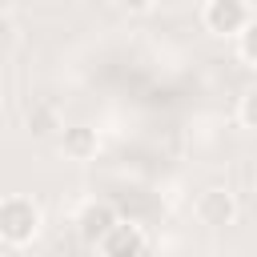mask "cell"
I'll use <instances>...</instances> for the list:
<instances>
[{
  "mask_svg": "<svg viewBox=\"0 0 257 257\" xmlns=\"http://www.w3.org/2000/svg\"><path fill=\"white\" fill-rule=\"evenodd\" d=\"M40 225H44V217L32 197H20V193L0 197V241L4 245H12V249L32 245L40 237Z\"/></svg>",
  "mask_w": 257,
  "mask_h": 257,
  "instance_id": "cell-1",
  "label": "cell"
},
{
  "mask_svg": "<svg viewBox=\"0 0 257 257\" xmlns=\"http://www.w3.org/2000/svg\"><path fill=\"white\" fill-rule=\"evenodd\" d=\"M60 149L68 161H92L100 149V137L88 124H60Z\"/></svg>",
  "mask_w": 257,
  "mask_h": 257,
  "instance_id": "cell-5",
  "label": "cell"
},
{
  "mask_svg": "<svg viewBox=\"0 0 257 257\" xmlns=\"http://www.w3.org/2000/svg\"><path fill=\"white\" fill-rule=\"evenodd\" d=\"M233 40H237V60L245 68H257V24H245Z\"/></svg>",
  "mask_w": 257,
  "mask_h": 257,
  "instance_id": "cell-8",
  "label": "cell"
},
{
  "mask_svg": "<svg viewBox=\"0 0 257 257\" xmlns=\"http://www.w3.org/2000/svg\"><path fill=\"white\" fill-rule=\"evenodd\" d=\"M24 124H28V133H32L36 141H44V137L60 133V112H56L48 100H32L28 112H24Z\"/></svg>",
  "mask_w": 257,
  "mask_h": 257,
  "instance_id": "cell-7",
  "label": "cell"
},
{
  "mask_svg": "<svg viewBox=\"0 0 257 257\" xmlns=\"http://www.w3.org/2000/svg\"><path fill=\"white\" fill-rule=\"evenodd\" d=\"M108 257H137L141 249H145V237H141V229L137 225H128V221H116L100 241H96Z\"/></svg>",
  "mask_w": 257,
  "mask_h": 257,
  "instance_id": "cell-6",
  "label": "cell"
},
{
  "mask_svg": "<svg viewBox=\"0 0 257 257\" xmlns=\"http://www.w3.org/2000/svg\"><path fill=\"white\" fill-rule=\"evenodd\" d=\"M193 213H197V221H201V225H209V229H225V225H233V221H237V197H233L229 189L213 185V189H205V193L197 197Z\"/></svg>",
  "mask_w": 257,
  "mask_h": 257,
  "instance_id": "cell-3",
  "label": "cell"
},
{
  "mask_svg": "<svg viewBox=\"0 0 257 257\" xmlns=\"http://www.w3.org/2000/svg\"><path fill=\"white\" fill-rule=\"evenodd\" d=\"M237 124L249 133V128H257V88H245L241 96H237Z\"/></svg>",
  "mask_w": 257,
  "mask_h": 257,
  "instance_id": "cell-9",
  "label": "cell"
},
{
  "mask_svg": "<svg viewBox=\"0 0 257 257\" xmlns=\"http://www.w3.org/2000/svg\"><path fill=\"white\" fill-rule=\"evenodd\" d=\"M116 221H120V217H116V209H112L108 201H84L80 213H76V233H80L84 245H96Z\"/></svg>",
  "mask_w": 257,
  "mask_h": 257,
  "instance_id": "cell-4",
  "label": "cell"
},
{
  "mask_svg": "<svg viewBox=\"0 0 257 257\" xmlns=\"http://www.w3.org/2000/svg\"><path fill=\"white\" fill-rule=\"evenodd\" d=\"M116 8H120V12H128V16H145V12H153V8H157V0H116Z\"/></svg>",
  "mask_w": 257,
  "mask_h": 257,
  "instance_id": "cell-10",
  "label": "cell"
},
{
  "mask_svg": "<svg viewBox=\"0 0 257 257\" xmlns=\"http://www.w3.org/2000/svg\"><path fill=\"white\" fill-rule=\"evenodd\" d=\"M201 24H205V32L233 40L245 24H253V8H249V0H205Z\"/></svg>",
  "mask_w": 257,
  "mask_h": 257,
  "instance_id": "cell-2",
  "label": "cell"
}]
</instances>
